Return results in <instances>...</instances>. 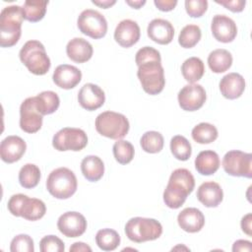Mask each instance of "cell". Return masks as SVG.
<instances>
[{
  "label": "cell",
  "mask_w": 252,
  "mask_h": 252,
  "mask_svg": "<svg viewBox=\"0 0 252 252\" xmlns=\"http://www.w3.org/2000/svg\"><path fill=\"white\" fill-rule=\"evenodd\" d=\"M195 187V179L186 168H177L170 174L163 191V202L170 209L180 208Z\"/></svg>",
  "instance_id": "6da1fadb"
},
{
  "label": "cell",
  "mask_w": 252,
  "mask_h": 252,
  "mask_svg": "<svg viewBox=\"0 0 252 252\" xmlns=\"http://www.w3.org/2000/svg\"><path fill=\"white\" fill-rule=\"evenodd\" d=\"M23 8L19 5L5 7L0 14V45L11 47L15 45L22 34Z\"/></svg>",
  "instance_id": "7a4b0ae2"
},
{
  "label": "cell",
  "mask_w": 252,
  "mask_h": 252,
  "mask_svg": "<svg viewBox=\"0 0 252 252\" xmlns=\"http://www.w3.org/2000/svg\"><path fill=\"white\" fill-rule=\"evenodd\" d=\"M19 56L22 63L34 75H44L50 69V59L44 45L38 40L27 41L21 48Z\"/></svg>",
  "instance_id": "3957f363"
},
{
  "label": "cell",
  "mask_w": 252,
  "mask_h": 252,
  "mask_svg": "<svg viewBox=\"0 0 252 252\" xmlns=\"http://www.w3.org/2000/svg\"><path fill=\"white\" fill-rule=\"evenodd\" d=\"M125 233L131 241L136 243L152 241L161 235L162 225L155 219L135 217L126 222Z\"/></svg>",
  "instance_id": "277c9868"
},
{
  "label": "cell",
  "mask_w": 252,
  "mask_h": 252,
  "mask_svg": "<svg viewBox=\"0 0 252 252\" xmlns=\"http://www.w3.org/2000/svg\"><path fill=\"white\" fill-rule=\"evenodd\" d=\"M78 182L74 172L67 167L52 170L46 180L47 191L57 199H68L77 190Z\"/></svg>",
  "instance_id": "5b68a950"
},
{
  "label": "cell",
  "mask_w": 252,
  "mask_h": 252,
  "mask_svg": "<svg viewBox=\"0 0 252 252\" xmlns=\"http://www.w3.org/2000/svg\"><path fill=\"white\" fill-rule=\"evenodd\" d=\"M137 76L143 90L149 94H158L164 88L165 79L161 61L150 60L141 63L138 66Z\"/></svg>",
  "instance_id": "8992f818"
},
{
  "label": "cell",
  "mask_w": 252,
  "mask_h": 252,
  "mask_svg": "<svg viewBox=\"0 0 252 252\" xmlns=\"http://www.w3.org/2000/svg\"><path fill=\"white\" fill-rule=\"evenodd\" d=\"M94 126L100 135L113 140L125 137L130 128L126 116L114 111H104L98 114L95 118Z\"/></svg>",
  "instance_id": "52a82bcc"
},
{
  "label": "cell",
  "mask_w": 252,
  "mask_h": 252,
  "mask_svg": "<svg viewBox=\"0 0 252 252\" xmlns=\"http://www.w3.org/2000/svg\"><path fill=\"white\" fill-rule=\"evenodd\" d=\"M9 212L15 217H22L28 220H37L46 213L45 204L36 198H30L24 194L13 195L7 204Z\"/></svg>",
  "instance_id": "ba28073f"
},
{
  "label": "cell",
  "mask_w": 252,
  "mask_h": 252,
  "mask_svg": "<svg viewBox=\"0 0 252 252\" xmlns=\"http://www.w3.org/2000/svg\"><path fill=\"white\" fill-rule=\"evenodd\" d=\"M88 144L86 132L79 128L65 127L59 130L52 139V146L59 152L83 150Z\"/></svg>",
  "instance_id": "9c48e42d"
},
{
  "label": "cell",
  "mask_w": 252,
  "mask_h": 252,
  "mask_svg": "<svg viewBox=\"0 0 252 252\" xmlns=\"http://www.w3.org/2000/svg\"><path fill=\"white\" fill-rule=\"evenodd\" d=\"M77 26L82 33L94 39L103 37L107 32V22L104 16L92 9L84 10L79 15Z\"/></svg>",
  "instance_id": "30bf717a"
},
{
  "label": "cell",
  "mask_w": 252,
  "mask_h": 252,
  "mask_svg": "<svg viewBox=\"0 0 252 252\" xmlns=\"http://www.w3.org/2000/svg\"><path fill=\"white\" fill-rule=\"evenodd\" d=\"M224 171L236 177H252V155L238 150L227 152L222 158Z\"/></svg>",
  "instance_id": "8fae6325"
},
{
  "label": "cell",
  "mask_w": 252,
  "mask_h": 252,
  "mask_svg": "<svg viewBox=\"0 0 252 252\" xmlns=\"http://www.w3.org/2000/svg\"><path fill=\"white\" fill-rule=\"evenodd\" d=\"M42 126V115L35 106L34 96L26 98L20 106V127L24 132L32 134Z\"/></svg>",
  "instance_id": "7c38bea8"
},
{
  "label": "cell",
  "mask_w": 252,
  "mask_h": 252,
  "mask_svg": "<svg viewBox=\"0 0 252 252\" xmlns=\"http://www.w3.org/2000/svg\"><path fill=\"white\" fill-rule=\"evenodd\" d=\"M179 106L186 111H195L200 109L207 98L205 89L199 84H190L184 86L177 95Z\"/></svg>",
  "instance_id": "4fadbf2b"
},
{
  "label": "cell",
  "mask_w": 252,
  "mask_h": 252,
  "mask_svg": "<svg viewBox=\"0 0 252 252\" xmlns=\"http://www.w3.org/2000/svg\"><path fill=\"white\" fill-rule=\"evenodd\" d=\"M59 231L67 237L81 236L87 229L86 218L78 212H66L57 220Z\"/></svg>",
  "instance_id": "5bb4252c"
},
{
  "label": "cell",
  "mask_w": 252,
  "mask_h": 252,
  "mask_svg": "<svg viewBox=\"0 0 252 252\" xmlns=\"http://www.w3.org/2000/svg\"><path fill=\"white\" fill-rule=\"evenodd\" d=\"M211 30L214 37L220 42H231L237 34L235 22L225 15H216L211 24Z\"/></svg>",
  "instance_id": "9a60e30c"
},
{
  "label": "cell",
  "mask_w": 252,
  "mask_h": 252,
  "mask_svg": "<svg viewBox=\"0 0 252 252\" xmlns=\"http://www.w3.org/2000/svg\"><path fill=\"white\" fill-rule=\"evenodd\" d=\"M78 100L83 108L93 111L103 105L105 101V94L97 85L88 83L79 91Z\"/></svg>",
  "instance_id": "2e32d148"
},
{
  "label": "cell",
  "mask_w": 252,
  "mask_h": 252,
  "mask_svg": "<svg viewBox=\"0 0 252 252\" xmlns=\"http://www.w3.org/2000/svg\"><path fill=\"white\" fill-rule=\"evenodd\" d=\"M139 25L130 19L122 20L114 31V39L122 47H131L140 39Z\"/></svg>",
  "instance_id": "e0dca14e"
},
{
  "label": "cell",
  "mask_w": 252,
  "mask_h": 252,
  "mask_svg": "<svg viewBox=\"0 0 252 252\" xmlns=\"http://www.w3.org/2000/svg\"><path fill=\"white\" fill-rule=\"evenodd\" d=\"M27 149L26 142L19 136H8L0 144L1 159L7 163H13L21 159Z\"/></svg>",
  "instance_id": "ac0fdd59"
},
{
  "label": "cell",
  "mask_w": 252,
  "mask_h": 252,
  "mask_svg": "<svg viewBox=\"0 0 252 252\" xmlns=\"http://www.w3.org/2000/svg\"><path fill=\"white\" fill-rule=\"evenodd\" d=\"M52 79L54 84L64 90L75 88L82 80V72L73 65L61 64L53 72Z\"/></svg>",
  "instance_id": "d6986e66"
},
{
  "label": "cell",
  "mask_w": 252,
  "mask_h": 252,
  "mask_svg": "<svg viewBox=\"0 0 252 252\" xmlns=\"http://www.w3.org/2000/svg\"><path fill=\"white\" fill-rule=\"evenodd\" d=\"M148 36L158 44H168L174 36V28L171 23L164 19H154L147 29Z\"/></svg>",
  "instance_id": "ffe728a7"
},
{
  "label": "cell",
  "mask_w": 252,
  "mask_h": 252,
  "mask_svg": "<svg viewBox=\"0 0 252 252\" xmlns=\"http://www.w3.org/2000/svg\"><path fill=\"white\" fill-rule=\"evenodd\" d=\"M178 225L186 232L200 231L205 224V217L197 208H185L177 216Z\"/></svg>",
  "instance_id": "44dd1931"
},
{
  "label": "cell",
  "mask_w": 252,
  "mask_h": 252,
  "mask_svg": "<svg viewBox=\"0 0 252 252\" xmlns=\"http://www.w3.org/2000/svg\"><path fill=\"white\" fill-rule=\"evenodd\" d=\"M197 199L207 208L218 207L222 199L223 192L219 183L207 181L202 183L197 190Z\"/></svg>",
  "instance_id": "7402d4cb"
},
{
  "label": "cell",
  "mask_w": 252,
  "mask_h": 252,
  "mask_svg": "<svg viewBox=\"0 0 252 252\" xmlns=\"http://www.w3.org/2000/svg\"><path fill=\"white\" fill-rule=\"evenodd\" d=\"M245 90V80L238 73H228L220 82V91L227 99L238 98Z\"/></svg>",
  "instance_id": "603a6c76"
},
{
  "label": "cell",
  "mask_w": 252,
  "mask_h": 252,
  "mask_svg": "<svg viewBox=\"0 0 252 252\" xmlns=\"http://www.w3.org/2000/svg\"><path fill=\"white\" fill-rule=\"evenodd\" d=\"M68 57L76 63H85L89 61L94 53L92 44L82 37L71 39L66 46Z\"/></svg>",
  "instance_id": "cb8c5ba5"
},
{
  "label": "cell",
  "mask_w": 252,
  "mask_h": 252,
  "mask_svg": "<svg viewBox=\"0 0 252 252\" xmlns=\"http://www.w3.org/2000/svg\"><path fill=\"white\" fill-rule=\"evenodd\" d=\"M219 155L211 150L202 151L195 158V168L202 175H212L220 167Z\"/></svg>",
  "instance_id": "d4e9b609"
},
{
  "label": "cell",
  "mask_w": 252,
  "mask_h": 252,
  "mask_svg": "<svg viewBox=\"0 0 252 252\" xmlns=\"http://www.w3.org/2000/svg\"><path fill=\"white\" fill-rule=\"evenodd\" d=\"M81 170L87 180L95 182L103 176L104 163L97 156H87L81 162Z\"/></svg>",
  "instance_id": "484cf974"
},
{
  "label": "cell",
  "mask_w": 252,
  "mask_h": 252,
  "mask_svg": "<svg viewBox=\"0 0 252 252\" xmlns=\"http://www.w3.org/2000/svg\"><path fill=\"white\" fill-rule=\"evenodd\" d=\"M232 64L231 53L222 48L213 50L208 56V65L214 73H223L227 71Z\"/></svg>",
  "instance_id": "4316f807"
},
{
  "label": "cell",
  "mask_w": 252,
  "mask_h": 252,
  "mask_svg": "<svg viewBox=\"0 0 252 252\" xmlns=\"http://www.w3.org/2000/svg\"><path fill=\"white\" fill-rule=\"evenodd\" d=\"M35 98V106L38 112L43 116L55 112L60 104L59 96L52 91H44L38 94Z\"/></svg>",
  "instance_id": "83f0119b"
},
{
  "label": "cell",
  "mask_w": 252,
  "mask_h": 252,
  "mask_svg": "<svg viewBox=\"0 0 252 252\" xmlns=\"http://www.w3.org/2000/svg\"><path fill=\"white\" fill-rule=\"evenodd\" d=\"M181 73L187 82L194 84L199 81L205 73L204 63L198 57H190L182 63Z\"/></svg>",
  "instance_id": "f1b7e54d"
},
{
  "label": "cell",
  "mask_w": 252,
  "mask_h": 252,
  "mask_svg": "<svg viewBox=\"0 0 252 252\" xmlns=\"http://www.w3.org/2000/svg\"><path fill=\"white\" fill-rule=\"evenodd\" d=\"M48 5V1H33L27 0L23 5V16L24 19L35 23L43 19L46 13V7Z\"/></svg>",
  "instance_id": "f546056e"
},
{
  "label": "cell",
  "mask_w": 252,
  "mask_h": 252,
  "mask_svg": "<svg viewBox=\"0 0 252 252\" xmlns=\"http://www.w3.org/2000/svg\"><path fill=\"white\" fill-rule=\"evenodd\" d=\"M96 245L103 251L115 250L120 244V236L111 228L99 229L95 234Z\"/></svg>",
  "instance_id": "4dcf8cb0"
},
{
  "label": "cell",
  "mask_w": 252,
  "mask_h": 252,
  "mask_svg": "<svg viewBox=\"0 0 252 252\" xmlns=\"http://www.w3.org/2000/svg\"><path fill=\"white\" fill-rule=\"evenodd\" d=\"M191 135L196 143L210 144L218 138L219 134L217 128L213 124L202 122L192 129Z\"/></svg>",
  "instance_id": "1f68e13d"
},
{
  "label": "cell",
  "mask_w": 252,
  "mask_h": 252,
  "mask_svg": "<svg viewBox=\"0 0 252 252\" xmlns=\"http://www.w3.org/2000/svg\"><path fill=\"white\" fill-rule=\"evenodd\" d=\"M40 180V170L33 163L25 164L19 172V182L26 189L34 188Z\"/></svg>",
  "instance_id": "d6a6232c"
},
{
  "label": "cell",
  "mask_w": 252,
  "mask_h": 252,
  "mask_svg": "<svg viewBox=\"0 0 252 252\" xmlns=\"http://www.w3.org/2000/svg\"><path fill=\"white\" fill-rule=\"evenodd\" d=\"M142 149L149 154L159 153L163 148V137L159 132L148 131L143 134L140 140Z\"/></svg>",
  "instance_id": "836d02e7"
},
{
  "label": "cell",
  "mask_w": 252,
  "mask_h": 252,
  "mask_svg": "<svg viewBox=\"0 0 252 252\" xmlns=\"http://www.w3.org/2000/svg\"><path fill=\"white\" fill-rule=\"evenodd\" d=\"M170 151L176 159L184 161L191 157L192 147L185 137L176 135L170 140Z\"/></svg>",
  "instance_id": "e575fe53"
},
{
  "label": "cell",
  "mask_w": 252,
  "mask_h": 252,
  "mask_svg": "<svg viewBox=\"0 0 252 252\" xmlns=\"http://www.w3.org/2000/svg\"><path fill=\"white\" fill-rule=\"evenodd\" d=\"M201 36V29L197 25H187L179 33L178 43L183 48H192L199 42Z\"/></svg>",
  "instance_id": "d590c367"
},
{
  "label": "cell",
  "mask_w": 252,
  "mask_h": 252,
  "mask_svg": "<svg viewBox=\"0 0 252 252\" xmlns=\"http://www.w3.org/2000/svg\"><path fill=\"white\" fill-rule=\"evenodd\" d=\"M112 152L116 161L120 164L129 163L133 159L135 154L133 145L124 140H117V142H115L113 145Z\"/></svg>",
  "instance_id": "8d00e7d4"
},
{
  "label": "cell",
  "mask_w": 252,
  "mask_h": 252,
  "mask_svg": "<svg viewBox=\"0 0 252 252\" xmlns=\"http://www.w3.org/2000/svg\"><path fill=\"white\" fill-rule=\"evenodd\" d=\"M10 250L12 252H33V240L28 234L16 235L11 241Z\"/></svg>",
  "instance_id": "74e56055"
},
{
  "label": "cell",
  "mask_w": 252,
  "mask_h": 252,
  "mask_svg": "<svg viewBox=\"0 0 252 252\" xmlns=\"http://www.w3.org/2000/svg\"><path fill=\"white\" fill-rule=\"evenodd\" d=\"M41 252H62L65 250L64 242L55 235H46L39 241Z\"/></svg>",
  "instance_id": "f35d334b"
},
{
  "label": "cell",
  "mask_w": 252,
  "mask_h": 252,
  "mask_svg": "<svg viewBox=\"0 0 252 252\" xmlns=\"http://www.w3.org/2000/svg\"><path fill=\"white\" fill-rule=\"evenodd\" d=\"M208 9L207 0H186L185 10L187 14L192 18L202 17Z\"/></svg>",
  "instance_id": "ab89813d"
},
{
  "label": "cell",
  "mask_w": 252,
  "mask_h": 252,
  "mask_svg": "<svg viewBox=\"0 0 252 252\" xmlns=\"http://www.w3.org/2000/svg\"><path fill=\"white\" fill-rule=\"evenodd\" d=\"M150 60H158L161 61L160 53L152 46H145L140 48L135 56V62L137 66H139L141 63L150 61Z\"/></svg>",
  "instance_id": "60d3db41"
},
{
  "label": "cell",
  "mask_w": 252,
  "mask_h": 252,
  "mask_svg": "<svg viewBox=\"0 0 252 252\" xmlns=\"http://www.w3.org/2000/svg\"><path fill=\"white\" fill-rule=\"evenodd\" d=\"M216 3L225 7L226 9H228L233 13H239L243 11L246 1L245 0H223V1H216Z\"/></svg>",
  "instance_id": "b9f144b4"
},
{
  "label": "cell",
  "mask_w": 252,
  "mask_h": 252,
  "mask_svg": "<svg viewBox=\"0 0 252 252\" xmlns=\"http://www.w3.org/2000/svg\"><path fill=\"white\" fill-rule=\"evenodd\" d=\"M154 3L156 7L162 12H169L177 5L176 0H155Z\"/></svg>",
  "instance_id": "7bdbcfd3"
},
{
  "label": "cell",
  "mask_w": 252,
  "mask_h": 252,
  "mask_svg": "<svg viewBox=\"0 0 252 252\" xmlns=\"http://www.w3.org/2000/svg\"><path fill=\"white\" fill-rule=\"evenodd\" d=\"M252 246H251V242L248 240H243V239H239L236 240L233 245H232V251L236 252V251H251Z\"/></svg>",
  "instance_id": "ee69618b"
},
{
  "label": "cell",
  "mask_w": 252,
  "mask_h": 252,
  "mask_svg": "<svg viewBox=\"0 0 252 252\" xmlns=\"http://www.w3.org/2000/svg\"><path fill=\"white\" fill-rule=\"evenodd\" d=\"M251 218L252 215L251 214H247L246 216H244L241 220V228L242 230L249 236H251Z\"/></svg>",
  "instance_id": "f6af8a7d"
},
{
  "label": "cell",
  "mask_w": 252,
  "mask_h": 252,
  "mask_svg": "<svg viewBox=\"0 0 252 252\" xmlns=\"http://www.w3.org/2000/svg\"><path fill=\"white\" fill-rule=\"evenodd\" d=\"M70 252H82V251H89V252H91L92 251V248L89 246V245H87L86 243H84V242H75V243H73L72 245H71V247H70Z\"/></svg>",
  "instance_id": "bcb514c9"
},
{
  "label": "cell",
  "mask_w": 252,
  "mask_h": 252,
  "mask_svg": "<svg viewBox=\"0 0 252 252\" xmlns=\"http://www.w3.org/2000/svg\"><path fill=\"white\" fill-rule=\"evenodd\" d=\"M93 4L96 5V6H99L103 9H107L109 7H111L112 5H114L116 3L115 0H103V1H96V0H93L92 1Z\"/></svg>",
  "instance_id": "7dc6e473"
},
{
  "label": "cell",
  "mask_w": 252,
  "mask_h": 252,
  "mask_svg": "<svg viewBox=\"0 0 252 252\" xmlns=\"http://www.w3.org/2000/svg\"><path fill=\"white\" fill-rule=\"evenodd\" d=\"M126 4H128L129 6H131L134 9H140L142 6H144L146 4V1L145 0H137V1L126 0Z\"/></svg>",
  "instance_id": "c3c4849f"
}]
</instances>
